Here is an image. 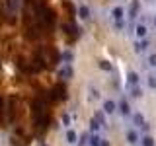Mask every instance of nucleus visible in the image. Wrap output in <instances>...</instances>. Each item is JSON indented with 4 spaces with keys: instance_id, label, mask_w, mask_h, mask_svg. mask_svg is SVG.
<instances>
[{
    "instance_id": "f8f14e48",
    "label": "nucleus",
    "mask_w": 156,
    "mask_h": 146,
    "mask_svg": "<svg viewBox=\"0 0 156 146\" xmlns=\"http://www.w3.org/2000/svg\"><path fill=\"white\" fill-rule=\"evenodd\" d=\"M143 146H156V142H154V138L150 134H144V136H140V140H139Z\"/></svg>"
},
{
    "instance_id": "1a4fd4ad",
    "label": "nucleus",
    "mask_w": 156,
    "mask_h": 146,
    "mask_svg": "<svg viewBox=\"0 0 156 146\" xmlns=\"http://www.w3.org/2000/svg\"><path fill=\"white\" fill-rule=\"evenodd\" d=\"M78 16L82 19H88L90 18V8H88L86 4H80V6H78Z\"/></svg>"
},
{
    "instance_id": "dca6fc26",
    "label": "nucleus",
    "mask_w": 156,
    "mask_h": 146,
    "mask_svg": "<svg viewBox=\"0 0 156 146\" xmlns=\"http://www.w3.org/2000/svg\"><path fill=\"white\" fill-rule=\"evenodd\" d=\"M94 121H98L100 125H105V113L104 111H98V113L94 115Z\"/></svg>"
},
{
    "instance_id": "2eb2a0df",
    "label": "nucleus",
    "mask_w": 156,
    "mask_h": 146,
    "mask_svg": "<svg viewBox=\"0 0 156 146\" xmlns=\"http://www.w3.org/2000/svg\"><path fill=\"white\" fill-rule=\"evenodd\" d=\"M146 86L150 90H156V74H146Z\"/></svg>"
},
{
    "instance_id": "b1692460",
    "label": "nucleus",
    "mask_w": 156,
    "mask_h": 146,
    "mask_svg": "<svg viewBox=\"0 0 156 146\" xmlns=\"http://www.w3.org/2000/svg\"><path fill=\"white\" fill-rule=\"evenodd\" d=\"M152 26H154V27H156V16H154V18H152Z\"/></svg>"
},
{
    "instance_id": "f3484780",
    "label": "nucleus",
    "mask_w": 156,
    "mask_h": 146,
    "mask_svg": "<svg viewBox=\"0 0 156 146\" xmlns=\"http://www.w3.org/2000/svg\"><path fill=\"white\" fill-rule=\"evenodd\" d=\"M146 64H148L150 68H156V53H152V55L146 57Z\"/></svg>"
},
{
    "instance_id": "f257e3e1",
    "label": "nucleus",
    "mask_w": 156,
    "mask_h": 146,
    "mask_svg": "<svg viewBox=\"0 0 156 146\" xmlns=\"http://www.w3.org/2000/svg\"><path fill=\"white\" fill-rule=\"evenodd\" d=\"M117 113H119L121 117H131L133 115V109H131L129 99H121L119 103H117Z\"/></svg>"
},
{
    "instance_id": "f03ea898",
    "label": "nucleus",
    "mask_w": 156,
    "mask_h": 146,
    "mask_svg": "<svg viewBox=\"0 0 156 146\" xmlns=\"http://www.w3.org/2000/svg\"><path fill=\"white\" fill-rule=\"evenodd\" d=\"M125 140L129 142L131 146H136L139 144V140H140V133L136 129H127V133H125Z\"/></svg>"
},
{
    "instance_id": "39448f33",
    "label": "nucleus",
    "mask_w": 156,
    "mask_h": 146,
    "mask_svg": "<svg viewBox=\"0 0 156 146\" xmlns=\"http://www.w3.org/2000/svg\"><path fill=\"white\" fill-rule=\"evenodd\" d=\"M148 51V39H136L135 41V53L136 55H143Z\"/></svg>"
},
{
    "instance_id": "4be33fe9",
    "label": "nucleus",
    "mask_w": 156,
    "mask_h": 146,
    "mask_svg": "<svg viewBox=\"0 0 156 146\" xmlns=\"http://www.w3.org/2000/svg\"><path fill=\"white\" fill-rule=\"evenodd\" d=\"M62 123H65V125H68V123H70V117H68V115H65V117H62Z\"/></svg>"
},
{
    "instance_id": "a211bd4d",
    "label": "nucleus",
    "mask_w": 156,
    "mask_h": 146,
    "mask_svg": "<svg viewBox=\"0 0 156 146\" xmlns=\"http://www.w3.org/2000/svg\"><path fill=\"white\" fill-rule=\"evenodd\" d=\"M100 129H101V125L98 123V121L92 119V123H90V133H100Z\"/></svg>"
},
{
    "instance_id": "aec40b11",
    "label": "nucleus",
    "mask_w": 156,
    "mask_h": 146,
    "mask_svg": "<svg viewBox=\"0 0 156 146\" xmlns=\"http://www.w3.org/2000/svg\"><path fill=\"white\" fill-rule=\"evenodd\" d=\"M136 10H139V4L135 2L133 6H131V18H135V16H136Z\"/></svg>"
},
{
    "instance_id": "ddd939ff",
    "label": "nucleus",
    "mask_w": 156,
    "mask_h": 146,
    "mask_svg": "<svg viewBox=\"0 0 156 146\" xmlns=\"http://www.w3.org/2000/svg\"><path fill=\"white\" fill-rule=\"evenodd\" d=\"M129 94H131V97H140V96H143V88H140V84L139 86H131Z\"/></svg>"
},
{
    "instance_id": "423d86ee",
    "label": "nucleus",
    "mask_w": 156,
    "mask_h": 146,
    "mask_svg": "<svg viewBox=\"0 0 156 146\" xmlns=\"http://www.w3.org/2000/svg\"><path fill=\"white\" fill-rule=\"evenodd\" d=\"M125 16H127V12H125L123 6H115L113 10H111V18H113L115 22H119V19H125Z\"/></svg>"
},
{
    "instance_id": "4468645a",
    "label": "nucleus",
    "mask_w": 156,
    "mask_h": 146,
    "mask_svg": "<svg viewBox=\"0 0 156 146\" xmlns=\"http://www.w3.org/2000/svg\"><path fill=\"white\" fill-rule=\"evenodd\" d=\"M58 74H61V78H70L72 76V68L68 64H62V68L58 70Z\"/></svg>"
},
{
    "instance_id": "7ed1b4c3",
    "label": "nucleus",
    "mask_w": 156,
    "mask_h": 146,
    "mask_svg": "<svg viewBox=\"0 0 156 146\" xmlns=\"http://www.w3.org/2000/svg\"><path fill=\"white\" fill-rule=\"evenodd\" d=\"M133 35H135V39H146V35H148V26H146V23H143V22L135 23Z\"/></svg>"
},
{
    "instance_id": "9d476101",
    "label": "nucleus",
    "mask_w": 156,
    "mask_h": 146,
    "mask_svg": "<svg viewBox=\"0 0 156 146\" xmlns=\"http://www.w3.org/2000/svg\"><path fill=\"white\" fill-rule=\"evenodd\" d=\"M66 142H68V144H76V142H78V134H76V130H72V129H68V130H66Z\"/></svg>"
},
{
    "instance_id": "0eeeda50",
    "label": "nucleus",
    "mask_w": 156,
    "mask_h": 146,
    "mask_svg": "<svg viewBox=\"0 0 156 146\" xmlns=\"http://www.w3.org/2000/svg\"><path fill=\"white\" fill-rule=\"evenodd\" d=\"M127 82H129V86H139V84H140V76H139V72L131 70L129 74H127Z\"/></svg>"
},
{
    "instance_id": "9b49d317",
    "label": "nucleus",
    "mask_w": 156,
    "mask_h": 146,
    "mask_svg": "<svg viewBox=\"0 0 156 146\" xmlns=\"http://www.w3.org/2000/svg\"><path fill=\"white\" fill-rule=\"evenodd\" d=\"M131 117H133V123H135V127H144V129H146V125H144V117L140 115V113H133Z\"/></svg>"
},
{
    "instance_id": "6ab92c4d",
    "label": "nucleus",
    "mask_w": 156,
    "mask_h": 146,
    "mask_svg": "<svg viewBox=\"0 0 156 146\" xmlns=\"http://www.w3.org/2000/svg\"><path fill=\"white\" fill-rule=\"evenodd\" d=\"M100 68L101 70H111V64L107 61H100Z\"/></svg>"
},
{
    "instance_id": "5701e85b",
    "label": "nucleus",
    "mask_w": 156,
    "mask_h": 146,
    "mask_svg": "<svg viewBox=\"0 0 156 146\" xmlns=\"http://www.w3.org/2000/svg\"><path fill=\"white\" fill-rule=\"evenodd\" d=\"M100 146H109V142H107L105 138H101V140H100Z\"/></svg>"
},
{
    "instance_id": "412c9836",
    "label": "nucleus",
    "mask_w": 156,
    "mask_h": 146,
    "mask_svg": "<svg viewBox=\"0 0 156 146\" xmlns=\"http://www.w3.org/2000/svg\"><path fill=\"white\" fill-rule=\"evenodd\" d=\"M125 27V19H119V22H115V29H123Z\"/></svg>"
},
{
    "instance_id": "20e7f679",
    "label": "nucleus",
    "mask_w": 156,
    "mask_h": 146,
    "mask_svg": "<svg viewBox=\"0 0 156 146\" xmlns=\"http://www.w3.org/2000/svg\"><path fill=\"white\" fill-rule=\"evenodd\" d=\"M101 111H104L105 115H115V113H117V101L105 99V101H104V107H101Z\"/></svg>"
},
{
    "instance_id": "6e6552de",
    "label": "nucleus",
    "mask_w": 156,
    "mask_h": 146,
    "mask_svg": "<svg viewBox=\"0 0 156 146\" xmlns=\"http://www.w3.org/2000/svg\"><path fill=\"white\" fill-rule=\"evenodd\" d=\"M100 140H101L100 133H92V134H90V138L86 140V144H88V146H100Z\"/></svg>"
}]
</instances>
